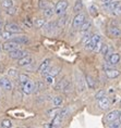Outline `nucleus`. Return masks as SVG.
Instances as JSON below:
<instances>
[{
  "label": "nucleus",
  "instance_id": "4be33fe9",
  "mask_svg": "<svg viewBox=\"0 0 121 128\" xmlns=\"http://www.w3.org/2000/svg\"><path fill=\"white\" fill-rule=\"evenodd\" d=\"M85 82L87 84V87L88 88H92L93 89L95 87V80L93 79V77L90 75H86V77H85Z\"/></svg>",
  "mask_w": 121,
  "mask_h": 128
},
{
  "label": "nucleus",
  "instance_id": "7c9ffc66",
  "mask_svg": "<svg viewBox=\"0 0 121 128\" xmlns=\"http://www.w3.org/2000/svg\"><path fill=\"white\" fill-rule=\"evenodd\" d=\"M99 40H101V38H100V35H98V34H95V35H93V36L91 37V41H92V44H94V47Z\"/></svg>",
  "mask_w": 121,
  "mask_h": 128
},
{
  "label": "nucleus",
  "instance_id": "f704fd0d",
  "mask_svg": "<svg viewBox=\"0 0 121 128\" xmlns=\"http://www.w3.org/2000/svg\"><path fill=\"white\" fill-rule=\"evenodd\" d=\"M45 82H46L48 85H52L53 82H55V76H51V75H46Z\"/></svg>",
  "mask_w": 121,
  "mask_h": 128
},
{
  "label": "nucleus",
  "instance_id": "4468645a",
  "mask_svg": "<svg viewBox=\"0 0 121 128\" xmlns=\"http://www.w3.org/2000/svg\"><path fill=\"white\" fill-rule=\"evenodd\" d=\"M120 75V71L114 68H108L106 70V76L108 78H117Z\"/></svg>",
  "mask_w": 121,
  "mask_h": 128
},
{
  "label": "nucleus",
  "instance_id": "864d4df0",
  "mask_svg": "<svg viewBox=\"0 0 121 128\" xmlns=\"http://www.w3.org/2000/svg\"><path fill=\"white\" fill-rule=\"evenodd\" d=\"M18 128H23V127H18Z\"/></svg>",
  "mask_w": 121,
  "mask_h": 128
},
{
  "label": "nucleus",
  "instance_id": "6ab92c4d",
  "mask_svg": "<svg viewBox=\"0 0 121 128\" xmlns=\"http://www.w3.org/2000/svg\"><path fill=\"white\" fill-rule=\"evenodd\" d=\"M12 40L17 41L20 44H24L28 42V38L26 36H20V37H12Z\"/></svg>",
  "mask_w": 121,
  "mask_h": 128
},
{
  "label": "nucleus",
  "instance_id": "c756f323",
  "mask_svg": "<svg viewBox=\"0 0 121 128\" xmlns=\"http://www.w3.org/2000/svg\"><path fill=\"white\" fill-rule=\"evenodd\" d=\"M0 125H1L2 128H11L12 127V122L10 120H4Z\"/></svg>",
  "mask_w": 121,
  "mask_h": 128
},
{
  "label": "nucleus",
  "instance_id": "423d86ee",
  "mask_svg": "<svg viewBox=\"0 0 121 128\" xmlns=\"http://www.w3.org/2000/svg\"><path fill=\"white\" fill-rule=\"evenodd\" d=\"M50 62H51V60L50 59H46V60H44L42 63H40V65H39V68H38V72L39 73H42V74H45L47 75V73H48L49 71V66H50Z\"/></svg>",
  "mask_w": 121,
  "mask_h": 128
},
{
  "label": "nucleus",
  "instance_id": "ea45409f",
  "mask_svg": "<svg viewBox=\"0 0 121 128\" xmlns=\"http://www.w3.org/2000/svg\"><path fill=\"white\" fill-rule=\"evenodd\" d=\"M105 94H106V92H105V90H100V91H98L96 94H95V98L97 99V100H99V99H101L103 97H105Z\"/></svg>",
  "mask_w": 121,
  "mask_h": 128
},
{
  "label": "nucleus",
  "instance_id": "f3484780",
  "mask_svg": "<svg viewBox=\"0 0 121 128\" xmlns=\"http://www.w3.org/2000/svg\"><path fill=\"white\" fill-rule=\"evenodd\" d=\"M61 123H62V117L58 114V115H56V116L52 118L51 125H52V126L55 127V128H58V127L60 126V125H61Z\"/></svg>",
  "mask_w": 121,
  "mask_h": 128
},
{
  "label": "nucleus",
  "instance_id": "b1692460",
  "mask_svg": "<svg viewBox=\"0 0 121 128\" xmlns=\"http://www.w3.org/2000/svg\"><path fill=\"white\" fill-rule=\"evenodd\" d=\"M1 6L6 9V10L9 9V8H12V7H13V0H2V1H1Z\"/></svg>",
  "mask_w": 121,
  "mask_h": 128
},
{
  "label": "nucleus",
  "instance_id": "9d476101",
  "mask_svg": "<svg viewBox=\"0 0 121 128\" xmlns=\"http://www.w3.org/2000/svg\"><path fill=\"white\" fill-rule=\"evenodd\" d=\"M108 33H109L110 36L113 37V38L121 37V30L119 27H117V26H110L109 30H108Z\"/></svg>",
  "mask_w": 121,
  "mask_h": 128
},
{
  "label": "nucleus",
  "instance_id": "8fccbe9b",
  "mask_svg": "<svg viewBox=\"0 0 121 128\" xmlns=\"http://www.w3.org/2000/svg\"><path fill=\"white\" fill-rule=\"evenodd\" d=\"M119 122L121 123V112H120V114H119Z\"/></svg>",
  "mask_w": 121,
  "mask_h": 128
},
{
  "label": "nucleus",
  "instance_id": "412c9836",
  "mask_svg": "<svg viewBox=\"0 0 121 128\" xmlns=\"http://www.w3.org/2000/svg\"><path fill=\"white\" fill-rule=\"evenodd\" d=\"M85 80L83 79V77H82L80 74H78V87L80 89V91H83L85 89V85H84Z\"/></svg>",
  "mask_w": 121,
  "mask_h": 128
},
{
  "label": "nucleus",
  "instance_id": "2eb2a0df",
  "mask_svg": "<svg viewBox=\"0 0 121 128\" xmlns=\"http://www.w3.org/2000/svg\"><path fill=\"white\" fill-rule=\"evenodd\" d=\"M120 4H121L120 1H114V2H112V1H111V2H109V4H103V8H104V9H105V10H106V11H108V12H111V11H112L114 8L117 7V6H119Z\"/></svg>",
  "mask_w": 121,
  "mask_h": 128
},
{
  "label": "nucleus",
  "instance_id": "58836bf2",
  "mask_svg": "<svg viewBox=\"0 0 121 128\" xmlns=\"http://www.w3.org/2000/svg\"><path fill=\"white\" fill-rule=\"evenodd\" d=\"M59 112H60V108H56L55 110H51V111H49V112H48V114H49V116H51V117H55L56 115H58V114H59Z\"/></svg>",
  "mask_w": 121,
  "mask_h": 128
},
{
  "label": "nucleus",
  "instance_id": "ddd939ff",
  "mask_svg": "<svg viewBox=\"0 0 121 128\" xmlns=\"http://www.w3.org/2000/svg\"><path fill=\"white\" fill-rule=\"evenodd\" d=\"M120 61V54L119 53H111L109 56H108V62L111 65H116V64L119 63Z\"/></svg>",
  "mask_w": 121,
  "mask_h": 128
},
{
  "label": "nucleus",
  "instance_id": "bb28decb",
  "mask_svg": "<svg viewBox=\"0 0 121 128\" xmlns=\"http://www.w3.org/2000/svg\"><path fill=\"white\" fill-rule=\"evenodd\" d=\"M91 27V22L90 21H86L85 20V22L83 24L81 25V27H80V30H81V32H87L88 28Z\"/></svg>",
  "mask_w": 121,
  "mask_h": 128
},
{
  "label": "nucleus",
  "instance_id": "9b49d317",
  "mask_svg": "<svg viewBox=\"0 0 121 128\" xmlns=\"http://www.w3.org/2000/svg\"><path fill=\"white\" fill-rule=\"evenodd\" d=\"M32 56H26L24 58H22V59H19L18 60V65L19 66H27L32 64Z\"/></svg>",
  "mask_w": 121,
  "mask_h": 128
},
{
  "label": "nucleus",
  "instance_id": "c85d7f7f",
  "mask_svg": "<svg viewBox=\"0 0 121 128\" xmlns=\"http://www.w3.org/2000/svg\"><path fill=\"white\" fill-rule=\"evenodd\" d=\"M109 52H110V49H109V47H108L107 44H103V47H101V49H100V53L103 54V56H106L107 54H109Z\"/></svg>",
  "mask_w": 121,
  "mask_h": 128
},
{
  "label": "nucleus",
  "instance_id": "a19ab883",
  "mask_svg": "<svg viewBox=\"0 0 121 128\" xmlns=\"http://www.w3.org/2000/svg\"><path fill=\"white\" fill-rule=\"evenodd\" d=\"M68 113H69V108H62V110H60L59 115L63 118L65 116H67V115H68Z\"/></svg>",
  "mask_w": 121,
  "mask_h": 128
},
{
  "label": "nucleus",
  "instance_id": "a18cd8bd",
  "mask_svg": "<svg viewBox=\"0 0 121 128\" xmlns=\"http://www.w3.org/2000/svg\"><path fill=\"white\" fill-rule=\"evenodd\" d=\"M9 75H10V76H17L18 72L15 71V70H10V71H9Z\"/></svg>",
  "mask_w": 121,
  "mask_h": 128
},
{
  "label": "nucleus",
  "instance_id": "cd10ccee",
  "mask_svg": "<svg viewBox=\"0 0 121 128\" xmlns=\"http://www.w3.org/2000/svg\"><path fill=\"white\" fill-rule=\"evenodd\" d=\"M28 80H30V77H28L26 74H20L19 75V82H20L22 85L25 84V82H28Z\"/></svg>",
  "mask_w": 121,
  "mask_h": 128
},
{
  "label": "nucleus",
  "instance_id": "f03ea898",
  "mask_svg": "<svg viewBox=\"0 0 121 128\" xmlns=\"http://www.w3.org/2000/svg\"><path fill=\"white\" fill-rule=\"evenodd\" d=\"M68 6H69V4L67 0H60V1L57 2V4L55 7V13L57 15H62L66 12Z\"/></svg>",
  "mask_w": 121,
  "mask_h": 128
},
{
  "label": "nucleus",
  "instance_id": "a878e982",
  "mask_svg": "<svg viewBox=\"0 0 121 128\" xmlns=\"http://www.w3.org/2000/svg\"><path fill=\"white\" fill-rule=\"evenodd\" d=\"M61 71V68H58V66H55V68H49V71L48 73H47V75H51V76H56V75H58L59 74V72Z\"/></svg>",
  "mask_w": 121,
  "mask_h": 128
},
{
  "label": "nucleus",
  "instance_id": "c9c22d12",
  "mask_svg": "<svg viewBox=\"0 0 121 128\" xmlns=\"http://www.w3.org/2000/svg\"><path fill=\"white\" fill-rule=\"evenodd\" d=\"M120 125L121 123L118 120H113V122H110V124H109V128H120Z\"/></svg>",
  "mask_w": 121,
  "mask_h": 128
},
{
  "label": "nucleus",
  "instance_id": "603ef678",
  "mask_svg": "<svg viewBox=\"0 0 121 128\" xmlns=\"http://www.w3.org/2000/svg\"><path fill=\"white\" fill-rule=\"evenodd\" d=\"M0 36H1V30H0Z\"/></svg>",
  "mask_w": 121,
  "mask_h": 128
},
{
  "label": "nucleus",
  "instance_id": "20e7f679",
  "mask_svg": "<svg viewBox=\"0 0 121 128\" xmlns=\"http://www.w3.org/2000/svg\"><path fill=\"white\" fill-rule=\"evenodd\" d=\"M28 56L27 51H24V50H21V49H18V50H14V51H11L9 52V56L13 60H19V59H22V58Z\"/></svg>",
  "mask_w": 121,
  "mask_h": 128
},
{
  "label": "nucleus",
  "instance_id": "de8ad7c7",
  "mask_svg": "<svg viewBox=\"0 0 121 128\" xmlns=\"http://www.w3.org/2000/svg\"><path fill=\"white\" fill-rule=\"evenodd\" d=\"M101 2H103V4H109V2H111L112 0H100Z\"/></svg>",
  "mask_w": 121,
  "mask_h": 128
},
{
  "label": "nucleus",
  "instance_id": "49530a36",
  "mask_svg": "<svg viewBox=\"0 0 121 128\" xmlns=\"http://www.w3.org/2000/svg\"><path fill=\"white\" fill-rule=\"evenodd\" d=\"M66 18H67V16H63V18H60V21H59V25H63V24H65V22H67Z\"/></svg>",
  "mask_w": 121,
  "mask_h": 128
},
{
  "label": "nucleus",
  "instance_id": "39448f33",
  "mask_svg": "<svg viewBox=\"0 0 121 128\" xmlns=\"http://www.w3.org/2000/svg\"><path fill=\"white\" fill-rule=\"evenodd\" d=\"M5 30L7 32H10L12 34H19V33H22V28L19 26L18 24H14V23H8L5 25Z\"/></svg>",
  "mask_w": 121,
  "mask_h": 128
},
{
  "label": "nucleus",
  "instance_id": "dca6fc26",
  "mask_svg": "<svg viewBox=\"0 0 121 128\" xmlns=\"http://www.w3.org/2000/svg\"><path fill=\"white\" fill-rule=\"evenodd\" d=\"M43 12H44V15H45L46 18H50L53 13H55V8H53V6L48 4V6H47V7L43 10Z\"/></svg>",
  "mask_w": 121,
  "mask_h": 128
},
{
  "label": "nucleus",
  "instance_id": "6e6552de",
  "mask_svg": "<svg viewBox=\"0 0 121 128\" xmlns=\"http://www.w3.org/2000/svg\"><path fill=\"white\" fill-rule=\"evenodd\" d=\"M12 87H13V85L9 78H0V88L5 89V90H12Z\"/></svg>",
  "mask_w": 121,
  "mask_h": 128
},
{
  "label": "nucleus",
  "instance_id": "72a5a7b5",
  "mask_svg": "<svg viewBox=\"0 0 121 128\" xmlns=\"http://www.w3.org/2000/svg\"><path fill=\"white\" fill-rule=\"evenodd\" d=\"M48 4H49V2L47 0H39V2H38V7H39L40 10H44Z\"/></svg>",
  "mask_w": 121,
  "mask_h": 128
},
{
  "label": "nucleus",
  "instance_id": "393cba45",
  "mask_svg": "<svg viewBox=\"0 0 121 128\" xmlns=\"http://www.w3.org/2000/svg\"><path fill=\"white\" fill-rule=\"evenodd\" d=\"M62 102H63V99H62V97H60V96H57V97L53 98L52 103H53V105H55L56 108H59L60 105L62 104Z\"/></svg>",
  "mask_w": 121,
  "mask_h": 128
},
{
  "label": "nucleus",
  "instance_id": "473e14b6",
  "mask_svg": "<svg viewBox=\"0 0 121 128\" xmlns=\"http://www.w3.org/2000/svg\"><path fill=\"white\" fill-rule=\"evenodd\" d=\"M111 13H112L113 15H116V16H119V15H121V4L119 6H117V7L114 8L112 11H111Z\"/></svg>",
  "mask_w": 121,
  "mask_h": 128
},
{
  "label": "nucleus",
  "instance_id": "a211bd4d",
  "mask_svg": "<svg viewBox=\"0 0 121 128\" xmlns=\"http://www.w3.org/2000/svg\"><path fill=\"white\" fill-rule=\"evenodd\" d=\"M82 9H83V2H82V0H78V1L74 4V7H73V11L75 12L76 14L80 13V12L82 11Z\"/></svg>",
  "mask_w": 121,
  "mask_h": 128
},
{
  "label": "nucleus",
  "instance_id": "2f4dec72",
  "mask_svg": "<svg viewBox=\"0 0 121 128\" xmlns=\"http://www.w3.org/2000/svg\"><path fill=\"white\" fill-rule=\"evenodd\" d=\"M12 33H10V32H4V33H1V38H4V39H6V40H10L11 38H12Z\"/></svg>",
  "mask_w": 121,
  "mask_h": 128
},
{
  "label": "nucleus",
  "instance_id": "79ce46f5",
  "mask_svg": "<svg viewBox=\"0 0 121 128\" xmlns=\"http://www.w3.org/2000/svg\"><path fill=\"white\" fill-rule=\"evenodd\" d=\"M23 23L25 26H27L28 28H31L32 26H33V22H32V20H30V18H25V20L23 21Z\"/></svg>",
  "mask_w": 121,
  "mask_h": 128
},
{
  "label": "nucleus",
  "instance_id": "f257e3e1",
  "mask_svg": "<svg viewBox=\"0 0 121 128\" xmlns=\"http://www.w3.org/2000/svg\"><path fill=\"white\" fill-rule=\"evenodd\" d=\"M20 46H21L20 44L17 42V41H14V40H12V39L7 40L4 44H2V50L7 51V52H11V51L20 49Z\"/></svg>",
  "mask_w": 121,
  "mask_h": 128
},
{
  "label": "nucleus",
  "instance_id": "c03bdc74",
  "mask_svg": "<svg viewBox=\"0 0 121 128\" xmlns=\"http://www.w3.org/2000/svg\"><path fill=\"white\" fill-rule=\"evenodd\" d=\"M71 88H72V86H71V84H70V82H69V84H68V85H67L66 87H65V89H63V91H65V92H67V94H68L69 91H71V90H72Z\"/></svg>",
  "mask_w": 121,
  "mask_h": 128
},
{
  "label": "nucleus",
  "instance_id": "f8f14e48",
  "mask_svg": "<svg viewBox=\"0 0 121 128\" xmlns=\"http://www.w3.org/2000/svg\"><path fill=\"white\" fill-rule=\"evenodd\" d=\"M119 114H120V112L119 111H111V112H109L107 115H106V120L107 122H113V120H118L119 118Z\"/></svg>",
  "mask_w": 121,
  "mask_h": 128
},
{
  "label": "nucleus",
  "instance_id": "0eeeda50",
  "mask_svg": "<svg viewBox=\"0 0 121 128\" xmlns=\"http://www.w3.org/2000/svg\"><path fill=\"white\" fill-rule=\"evenodd\" d=\"M22 91H23L24 94H31L32 92L35 91V84L33 82H31V80L26 82L25 84L22 85Z\"/></svg>",
  "mask_w": 121,
  "mask_h": 128
},
{
  "label": "nucleus",
  "instance_id": "1a4fd4ad",
  "mask_svg": "<svg viewBox=\"0 0 121 128\" xmlns=\"http://www.w3.org/2000/svg\"><path fill=\"white\" fill-rule=\"evenodd\" d=\"M98 106H99V108H101V110H107V108H109V106H110L109 99L106 97H103L101 99H99V100H98Z\"/></svg>",
  "mask_w": 121,
  "mask_h": 128
},
{
  "label": "nucleus",
  "instance_id": "3c124183",
  "mask_svg": "<svg viewBox=\"0 0 121 128\" xmlns=\"http://www.w3.org/2000/svg\"><path fill=\"white\" fill-rule=\"evenodd\" d=\"M1 50H2V46H0V52H1Z\"/></svg>",
  "mask_w": 121,
  "mask_h": 128
},
{
  "label": "nucleus",
  "instance_id": "09e8293b",
  "mask_svg": "<svg viewBox=\"0 0 121 128\" xmlns=\"http://www.w3.org/2000/svg\"><path fill=\"white\" fill-rule=\"evenodd\" d=\"M2 27H4V21H2L1 18H0V30H1Z\"/></svg>",
  "mask_w": 121,
  "mask_h": 128
},
{
  "label": "nucleus",
  "instance_id": "e433bc0d",
  "mask_svg": "<svg viewBox=\"0 0 121 128\" xmlns=\"http://www.w3.org/2000/svg\"><path fill=\"white\" fill-rule=\"evenodd\" d=\"M88 10H90V13L93 15V16H96V15L98 14V11H97V8L95 7V6H91L90 7V9H88Z\"/></svg>",
  "mask_w": 121,
  "mask_h": 128
},
{
  "label": "nucleus",
  "instance_id": "7ed1b4c3",
  "mask_svg": "<svg viewBox=\"0 0 121 128\" xmlns=\"http://www.w3.org/2000/svg\"><path fill=\"white\" fill-rule=\"evenodd\" d=\"M85 20H86V18H85V14L84 13H78L73 18V22H72V26L73 28H75V30H78V28L81 27V25L84 23Z\"/></svg>",
  "mask_w": 121,
  "mask_h": 128
},
{
  "label": "nucleus",
  "instance_id": "37998d69",
  "mask_svg": "<svg viewBox=\"0 0 121 128\" xmlns=\"http://www.w3.org/2000/svg\"><path fill=\"white\" fill-rule=\"evenodd\" d=\"M17 13V8H14V7H12V8H9L7 9V14L9 15H13Z\"/></svg>",
  "mask_w": 121,
  "mask_h": 128
},
{
  "label": "nucleus",
  "instance_id": "5701e85b",
  "mask_svg": "<svg viewBox=\"0 0 121 128\" xmlns=\"http://www.w3.org/2000/svg\"><path fill=\"white\" fill-rule=\"evenodd\" d=\"M33 24L35 25L36 28H42V27H44V25L46 24V21L44 20V18H37V20H35L33 22Z\"/></svg>",
  "mask_w": 121,
  "mask_h": 128
},
{
  "label": "nucleus",
  "instance_id": "aec40b11",
  "mask_svg": "<svg viewBox=\"0 0 121 128\" xmlns=\"http://www.w3.org/2000/svg\"><path fill=\"white\" fill-rule=\"evenodd\" d=\"M69 82H68V80L67 79H62V80H60L58 84H57L56 86H55V89L56 90H63L65 89V87L67 85H68Z\"/></svg>",
  "mask_w": 121,
  "mask_h": 128
},
{
  "label": "nucleus",
  "instance_id": "4c0bfd02",
  "mask_svg": "<svg viewBox=\"0 0 121 128\" xmlns=\"http://www.w3.org/2000/svg\"><path fill=\"white\" fill-rule=\"evenodd\" d=\"M101 47H103V42H101V40H99L96 44H95V47H94V50H93V51H95V52H100Z\"/></svg>",
  "mask_w": 121,
  "mask_h": 128
}]
</instances>
